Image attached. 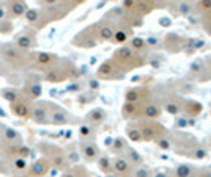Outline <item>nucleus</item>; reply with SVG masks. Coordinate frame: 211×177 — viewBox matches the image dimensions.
Wrapping results in <instances>:
<instances>
[{
	"label": "nucleus",
	"mask_w": 211,
	"mask_h": 177,
	"mask_svg": "<svg viewBox=\"0 0 211 177\" xmlns=\"http://www.w3.org/2000/svg\"><path fill=\"white\" fill-rule=\"evenodd\" d=\"M128 168H129V161H128L126 158H117V160L114 161V169H115L118 174L126 172Z\"/></svg>",
	"instance_id": "obj_18"
},
{
	"label": "nucleus",
	"mask_w": 211,
	"mask_h": 177,
	"mask_svg": "<svg viewBox=\"0 0 211 177\" xmlns=\"http://www.w3.org/2000/svg\"><path fill=\"white\" fill-rule=\"evenodd\" d=\"M68 121H69L68 111L63 110L58 105L51 104V108H49V122L54 124V125H65V124H68Z\"/></svg>",
	"instance_id": "obj_7"
},
{
	"label": "nucleus",
	"mask_w": 211,
	"mask_h": 177,
	"mask_svg": "<svg viewBox=\"0 0 211 177\" xmlns=\"http://www.w3.org/2000/svg\"><path fill=\"white\" fill-rule=\"evenodd\" d=\"M118 60H129L131 57H133V49H129V47H123V49H120L118 52H117V55H115Z\"/></svg>",
	"instance_id": "obj_25"
},
{
	"label": "nucleus",
	"mask_w": 211,
	"mask_h": 177,
	"mask_svg": "<svg viewBox=\"0 0 211 177\" xmlns=\"http://www.w3.org/2000/svg\"><path fill=\"white\" fill-rule=\"evenodd\" d=\"M114 28L111 27V25H102L101 28H99V32H98V38L101 39V41H109V39H112L114 38Z\"/></svg>",
	"instance_id": "obj_15"
},
{
	"label": "nucleus",
	"mask_w": 211,
	"mask_h": 177,
	"mask_svg": "<svg viewBox=\"0 0 211 177\" xmlns=\"http://www.w3.org/2000/svg\"><path fill=\"white\" fill-rule=\"evenodd\" d=\"M98 166H99V169H101L102 172H109V171H111V168H112L111 160H109L107 157H101V158H99V161H98Z\"/></svg>",
	"instance_id": "obj_24"
},
{
	"label": "nucleus",
	"mask_w": 211,
	"mask_h": 177,
	"mask_svg": "<svg viewBox=\"0 0 211 177\" xmlns=\"http://www.w3.org/2000/svg\"><path fill=\"white\" fill-rule=\"evenodd\" d=\"M29 155H30V149H29L27 146H24V144H19V146H18V157L27 158Z\"/></svg>",
	"instance_id": "obj_31"
},
{
	"label": "nucleus",
	"mask_w": 211,
	"mask_h": 177,
	"mask_svg": "<svg viewBox=\"0 0 211 177\" xmlns=\"http://www.w3.org/2000/svg\"><path fill=\"white\" fill-rule=\"evenodd\" d=\"M206 155V150L205 149H197V152H195V158H203Z\"/></svg>",
	"instance_id": "obj_37"
},
{
	"label": "nucleus",
	"mask_w": 211,
	"mask_h": 177,
	"mask_svg": "<svg viewBox=\"0 0 211 177\" xmlns=\"http://www.w3.org/2000/svg\"><path fill=\"white\" fill-rule=\"evenodd\" d=\"M154 177H167V175H165V174H164V172H158V174H156V175H154Z\"/></svg>",
	"instance_id": "obj_45"
},
{
	"label": "nucleus",
	"mask_w": 211,
	"mask_h": 177,
	"mask_svg": "<svg viewBox=\"0 0 211 177\" xmlns=\"http://www.w3.org/2000/svg\"><path fill=\"white\" fill-rule=\"evenodd\" d=\"M176 125H178V127H186V125H187V121H186V119H178V121H176Z\"/></svg>",
	"instance_id": "obj_41"
},
{
	"label": "nucleus",
	"mask_w": 211,
	"mask_h": 177,
	"mask_svg": "<svg viewBox=\"0 0 211 177\" xmlns=\"http://www.w3.org/2000/svg\"><path fill=\"white\" fill-rule=\"evenodd\" d=\"M11 32H13V22L10 19L0 21V33H2V35H8Z\"/></svg>",
	"instance_id": "obj_23"
},
{
	"label": "nucleus",
	"mask_w": 211,
	"mask_h": 177,
	"mask_svg": "<svg viewBox=\"0 0 211 177\" xmlns=\"http://www.w3.org/2000/svg\"><path fill=\"white\" fill-rule=\"evenodd\" d=\"M136 175H137V177H148V171H147V169H139V171L136 172Z\"/></svg>",
	"instance_id": "obj_39"
},
{
	"label": "nucleus",
	"mask_w": 211,
	"mask_h": 177,
	"mask_svg": "<svg viewBox=\"0 0 211 177\" xmlns=\"http://www.w3.org/2000/svg\"><path fill=\"white\" fill-rule=\"evenodd\" d=\"M2 96H3V99H5V100L13 102V100H16L21 94H19V91H18V89H14V88H7V89H3Z\"/></svg>",
	"instance_id": "obj_20"
},
{
	"label": "nucleus",
	"mask_w": 211,
	"mask_h": 177,
	"mask_svg": "<svg viewBox=\"0 0 211 177\" xmlns=\"http://www.w3.org/2000/svg\"><path fill=\"white\" fill-rule=\"evenodd\" d=\"M122 149H125V141H123L122 138H117V139L114 141V146H112V150L118 152V150H122Z\"/></svg>",
	"instance_id": "obj_34"
},
{
	"label": "nucleus",
	"mask_w": 211,
	"mask_h": 177,
	"mask_svg": "<svg viewBox=\"0 0 211 177\" xmlns=\"http://www.w3.org/2000/svg\"><path fill=\"white\" fill-rule=\"evenodd\" d=\"M5 143H21L19 132H16L11 127H3V130H2V141H0V144H5Z\"/></svg>",
	"instance_id": "obj_13"
},
{
	"label": "nucleus",
	"mask_w": 211,
	"mask_h": 177,
	"mask_svg": "<svg viewBox=\"0 0 211 177\" xmlns=\"http://www.w3.org/2000/svg\"><path fill=\"white\" fill-rule=\"evenodd\" d=\"M145 114H147L148 118H158V116L161 114V110H159L156 105H148V107L145 108Z\"/></svg>",
	"instance_id": "obj_26"
},
{
	"label": "nucleus",
	"mask_w": 211,
	"mask_h": 177,
	"mask_svg": "<svg viewBox=\"0 0 211 177\" xmlns=\"http://www.w3.org/2000/svg\"><path fill=\"white\" fill-rule=\"evenodd\" d=\"M2 130H3V124H2V122H0V132H2Z\"/></svg>",
	"instance_id": "obj_46"
},
{
	"label": "nucleus",
	"mask_w": 211,
	"mask_h": 177,
	"mask_svg": "<svg viewBox=\"0 0 211 177\" xmlns=\"http://www.w3.org/2000/svg\"><path fill=\"white\" fill-rule=\"evenodd\" d=\"M112 72H114V63H112V61L102 63V64L99 66V69H98V75L102 77V78H104V77H111Z\"/></svg>",
	"instance_id": "obj_16"
},
{
	"label": "nucleus",
	"mask_w": 211,
	"mask_h": 177,
	"mask_svg": "<svg viewBox=\"0 0 211 177\" xmlns=\"http://www.w3.org/2000/svg\"><path fill=\"white\" fill-rule=\"evenodd\" d=\"M58 61L57 55L49 53V52H38L30 55V66L38 71H47L51 66H54Z\"/></svg>",
	"instance_id": "obj_2"
},
{
	"label": "nucleus",
	"mask_w": 211,
	"mask_h": 177,
	"mask_svg": "<svg viewBox=\"0 0 211 177\" xmlns=\"http://www.w3.org/2000/svg\"><path fill=\"white\" fill-rule=\"evenodd\" d=\"M49 108H51V102H35L32 104L30 108V116L33 122L36 124H47L49 122Z\"/></svg>",
	"instance_id": "obj_3"
},
{
	"label": "nucleus",
	"mask_w": 211,
	"mask_h": 177,
	"mask_svg": "<svg viewBox=\"0 0 211 177\" xmlns=\"http://www.w3.org/2000/svg\"><path fill=\"white\" fill-rule=\"evenodd\" d=\"M0 57L10 69L22 71L30 66V53L21 50L14 43H5L0 46Z\"/></svg>",
	"instance_id": "obj_1"
},
{
	"label": "nucleus",
	"mask_w": 211,
	"mask_h": 177,
	"mask_svg": "<svg viewBox=\"0 0 211 177\" xmlns=\"http://www.w3.org/2000/svg\"><path fill=\"white\" fill-rule=\"evenodd\" d=\"M88 85H90V88H91V89H98V88H99V83H98L96 80H90V83H88Z\"/></svg>",
	"instance_id": "obj_40"
},
{
	"label": "nucleus",
	"mask_w": 211,
	"mask_h": 177,
	"mask_svg": "<svg viewBox=\"0 0 211 177\" xmlns=\"http://www.w3.org/2000/svg\"><path fill=\"white\" fill-rule=\"evenodd\" d=\"M30 108H32V102L25 96H19L16 100L10 102V110L18 118H29L30 116Z\"/></svg>",
	"instance_id": "obj_6"
},
{
	"label": "nucleus",
	"mask_w": 211,
	"mask_h": 177,
	"mask_svg": "<svg viewBox=\"0 0 211 177\" xmlns=\"http://www.w3.org/2000/svg\"><path fill=\"white\" fill-rule=\"evenodd\" d=\"M74 2H76V3H80V2H84V0H74Z\"/></svg>",
	"instance_id": "obj_47"
},
{
	"label": "nucleus",
	"mask_w": 211,
	"mask_h": 177,
	"mask_svg": "<svg viewBox=\"0 0 211 177\" xmlns=\"http://www.w3.org/2000/svg\"><path fill=\"white\" fill-rule=\"evenodd\" d=\"M128 155H129L131 163H140V155H139L134 149H128Z\"/></svg>",
	"instance_id": "obj_33"
},
{
	"label": "nucleus",
	"mask_w": 211,
	"mask_h": 177,
	"mask_svg": "<svg viewBox=\"0 0 211 177\" xmlns=\"http://www.w3.org/2000/svg\"><path fill=\"white\" fill-rule=\"evenodd\" d=\"M24 16H25V21L35 28H43L44 25H47L51 22L49 18L46 16V13L38 8H29Z\"/></svg>",
	"instance_id": "obj_4"
},
{
	"label": "nucleus",
	"mask_w": 211,
	"mask_h": 177,
	"mask_svg": "<svg viewBox=\"0 0 211 177\" xmlns=\"http://www.w3.org/2000/svg\"><path fill=\"white\" fill-rule=\"evenodd\" d=\"M106 177H117V175H112V174H109V175H106Z\"/></svg>",
	"instance_id": "obj_48"
},
{
	"label": "nucleus",
	"mask_w": 211,
	"mask_h": 177,
	"mask_svg": "<svg viewBox=\"0 0 211 177\" xmlns=\"http://www.w3.org/2000/svg\"><path fill=\"white\" fill-rule=\"evenodd\" d=\"M62 177H76V174L74 172H63Z\"/></svg>",
	"instance_id": "obj_42"
},
{
	"label": "nucleus",
	"mask_w": 211,
	"mask_h": 177,
	"mask_svg": "<svg viewBox=\"0 0 211 177\" xmlns=\"http://www.w3.org/2000/svg\"><path fill=\"white\" fill-rule=\"evenodd\" d=\"M14 44L21 50L30 52V49H33V46H35V33H30V32H25L24 30L22 33H19L14 38Z\"/></svg>",
	"instance_id": "obj_9"
},
{
	"label": "nucleus",
	"mask_w": 211,
	"mask_h": 177,
	"mask_svg": "<svg viewBox=\"0 0 211 177\" xmlns=\"http://www.w3.org/2000/svg\"><path fill=\"white\" fill-rule=\"evenodd\" d=\"M11 171H13L11 158H8L3 154H0V172H2V174H10Z\"/></svg>",
	"instance_id": "obj_17"
},
{
	"label": "nucleus",
	"mask_w": 211,
	"mask_h": 177,
	"mask_svg": "<svg viewBox=\"0 0 211 177\" xmlns=\"http://www.w3.org/2000/svg\"><path fill=\"white\" fill-rule=\"evenodd\" d=\"M203 7H211V0H205V2H203Z\"/></svg>",
	"instance_id": "obj_43"
},
{
	"label": "nucleus",
	"mask_w": 211,
	"mask_h": 177,
	"mask_svg": "<svg viewBox=\"0 0 211 177\" xmlns=\"http://www.w3.org/2000/svg\"><path fill=\"white\" fill-rule=\"evenodd\" d=\"M71 66L68 68V69H65V68H62L58 63H55L54 66H51L47 71H44L46 72V75H44V80H47V82H51V83H58V82H63V80H66L69 75H71Z\"/></svg>",
	"instance_id": "obj_5"
},
{
	"label": "nucleus",
	"mask_w": 211,
	"mask_h": 177,
	"mask_svg": "<svg viewBox=\"0 0 211 177\" xmlns=\"http://www.w3.org/2000/svg\"><path fill=\"white\" fill-rule=\"evenodd\" d=\"M134 2H133V0H126V2H125V7H129V5H133Z\"/></svg>",
	"instance_id": "obj_44"
},
{
	"label": "nucleus",
	"mask_w": 211,
	"mask_h": 177,
	"mask_svg": "<svg viewBox=\"0 0 211 177\" xmlns=\"http://www.w3.org/2000/svg\"><path fill=\"white\" fill-rule=\"evenodd\" d=\"M209 63H211V60H209Z\"/></svg>",
	"instance_id": "obj_51"
},
{
	"label": "nucleus",
	"mask_w": 211,
	"mask_h": 177,
	"mask_svg": "<svg viewBox=\"0 0 211 177\" xmlns=\"http://www.w3.org/2000/svg\"><path fill=\"white\" fill-rule=\"evenodd\" d=\"M194 175V171L191 166L187 164H181L176 168V177H192Z\"/></svg>",
	"instance_id": "obj_22"
},
{
	"label": "nucleus",
	"mask_w": 211,
	"mask_h": 177,
	"mask_svg": "<svg viewBox=\"0 0 211 177\" xmlns=\"http://www.w3.org/2000/svg\"><path fill=\"white\" fill-rule=\"evenodd\" d=\"M7 2H13V0H7Z\"/></svg>",
	"instance_id": "obj_50"
},
{
	"label": "nucleus",
	"mask_w": 211,
	"mask_h": 177,
	"mask_svg": "<svg viewBox=\"0 0 211 177\" xmlns=\"http://www.w3.org/2000/svg\"><path fill=\"white\" fill-rule=\"evenodd\" d=\"M11 166L16 171H24V169H27V158H24V157H14V158H11Z\"/></svg>",
	"instance_id": "obj_19"
},
{
	"label": "nucleus",
	"mask_w": 211,
	"mask_h": 177,
	"mask_svg": "<svg viewBox=\"0 0 211 177\" xmlns=\"http://www.w3.org/2000/svg\"><path fill=\"white\" fill-rule=\"evenodd\" d=\"M79 133H80V136H82V138H90V136L93 135V129H91V125L85 124V125H80Z\"/></svg>",
	"instance_id": "obj_28"
},
{
	"label": "nucleus",
	"mask_w": 211,
	"mask_h": 177,
	"mask_svg": "<svg viewBox=\"0 0 211 177\" xmlns=\"http://www.w3.org/2000/svg\"><path fill=\"white\" fill-rule=\"evenodd\" d=\"M80 150H82V155L85 157V160H88V161H93L99 155V149L93 141H82Z\"/></svg>",
	"instance_id": "obj_11"
},
{
	"label": "nucleus",
	"mask_w": 211,
	"mask_h": 177,
	"mask_svg": "<svg viewBox=\"0 0 211 177\" xmlns=\"http://www.w3.org/2000/svg\"><path fill=\"white\" fill-rule=\"evenodd\" d=\"M115 43H125L126 41V33L125 32H117L114 33V38H112Z\"/></svg>",
	"instance_id": "obj_35"
},
{
	"label": "nucleus",
	"mask_w": 211,
	"mask_h": 177,
	"mask_svg": "<svg viewBox=\"0 0 211 177\" xmlns=\"http://www.w3.org/2000/svg\"><path fill=\"white\" fill-rule=\"evenodd\" d=\"M8 19V10H7V2H0V21Z\"/></svg>",
	"instance_id": "obj_32"
},
{
	"label": "nucleus",
	"mask_w": 211,
	"mask_h": 177,
	"mask_svg": "<svg viewBox=\"0 0 211 177\" xmlns=\"http://www.w3.org/2000/svg\"><path fill=\"white\" fill-rule=\"evenodd\" d=\"M159 146H161L162 149H170V143H169L167 139H161V141H159Z\"/></svg>",
	"instance_id": "obj_38"
},
{
	"label": "nucleus",
	"mask_w": 211,
	"mask_h": 177,
	"mask_svg": "<svg viewBox=\"0 0 211 177\" xmlns=\"http://www.w3.org/2000/svg\"><path fill=\"white\" fill-rule=\"evenodd\" d=\"M7 10H8V19H18L25 14V11L29 10V5L24 0H13V2H7Z\"/></svg>",
	"instance_id": "obj_8"
},
{
	"label": "nucleus",
	"mask_w": 211,
	"mask_h": 177,
	"mask_svg": "<svg viewBox=\"0 0 211 177\" xmlns=\"http://www.w3.org/2000/svg\"><path fill=\"white\" fill-rule=\"evenodd\" d=\"M49 161H51L54 166H57V168H63V166L66 164V161H68V160L63 157V154H60V152H58V154L52 155V157L49 158Z\"/></svg>",
	"instance_id": "obj_21"
},
{
	"label": "nucleus",
	"mask_w": 211,
	"mask_h": 177,
	"mask_svg": "<svg viewBox=\"0 0 211 177\" xmlns=\"http://www.w3.org/2000/svg\"><path fill=\"white\" fill-rule=\"evenodd\" d=\"M49 168H51L49 158H38L36 161L32 163V166H30V169H29V174H30L32 177H43V175L47 174Z\"/></svg>",
	"instance_id": "obj_10"
},
{
	"label": "nucleus",
	"mask_w": 211,
	"mask_h": 177,
	"mask_svg": "<svg viewBox=\"0 0 211 177\" xmlns=\"http://www.w3.org/2000/svg\"><path fill=\"white\" fill-rule=\"evenodd\" d=\"M106 119V111L102 108H95L91 110L88 114H87V121L91 122V124H99Z\"/></svg>",
	"instance_id": "obj_14"
},
{
	"label": "nucleus",
	"mask_w": 211,
	"mask_h": 177,
	"mask_svg": "<svg viewBox=\"0 0 211 177\" xmlns=\"http://www.w3.org/2000/svg\"><path fill=\"white\" fill-rule=\"evenodd\" d=\"M36 2L41 8H49V7H54V5L60 3L62 0H36Z\"/></svg>",
	"instance_id": "obj_29"
},
{
	"label": "nucleus",
	"mask_w": 211,
	"mask_h": 177,
	"mask_svg": "<svg viewBox=\"0 0 211 177\" xmlns=\"http://www.w3.org/2000/svg\"><path fill=\"white\" fill-rule=\"evenodd\" d=\"M0 154H2V146H0Z\"/></svg>",
	"instance_id": "obj_49"
},
{
	"label": "nucleus",
	"mask_w": 211,
	"mask_h": 177,
	"mask_svg": "<svg viewBox=\"0 0 211 177\" xmlns=\"http://www.w3.org/2000/svg\"><path fill=\"white\" fill-rule=\"evenodd\" d=\"M128 136H129L133 141H140V139H142L140 130H137V129H134V127H128Z\"/></svg>",
	"instance_id": "obj_27"
},
{
	"label": "nucleus",
	"mask_w": 211,
	"mask_h": 177,
	"mask_svg": "<svg viewBox=\"0 0 211 177\" xmlns=\"http://www.w3.org/2000/svg\"><path fill=\"white\" fill-rule=\"evenodd\" d=\"M126 100L131 102V104L137 102V100H139V93H137V89H129V91L126 93Z\"/></svg>",
	"instance_id": "obj_30"
},
{
	"label": "nucleus",
	"mask_w": 211,
	"mask_h": 177,
	"mask_svg": "<svg viewBox=\"0 0 211 177\" xmlns=\"http://www.w3.org/2000/svg\"><path fill=\"white\" fill-rule=\"evenodd\" d=\"M41 93H43V88L38 82L29 80L24 86V94L27 99H38V97H41Z\"/></svg>",
	"instance_id": "obj_12"
},
{
	"label": "nucleus",
	"mask_w": 211,
	"mask_h": 177,
	"mask_svg": "<svg viewBox=\"0 0 211 177\" xmlns=\"http://www.w3.org/2000/svg\"><path fill=\"white\" fill-rule=\"evenodd\" d=\"M165 110H167V111H170L172 114H176V113H178V107H176V105H173V104H167Z\"/></svg>",
	"instance_id": "obj_36"
}]
</instances>
